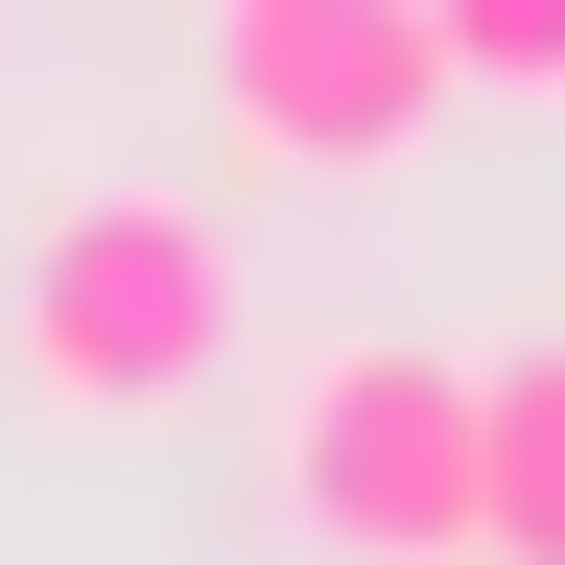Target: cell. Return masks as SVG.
<instances>
[{
  "label": "cell",
  "instance_id": "cell-2",
  "mask_svg": "<svg viewBox=\"0 0 565 565\" xmlns=\"http://www.w3.org/2000/svg\"><path fill=\"white\" fill-rule=\"evenodd\" d=\"M282 542L307 565H471V353L353 330L282 377Z\"/></svg>",
  "mask_w": 565,
  "mask_h": 565
},
{
  "label": "cell",
  "instance_id": "cell-1",
  "mask_svg": "<svg viewBox=\"0 0 565 565\" xmlns=\"http://www.w3.org/2000/svg\"><path fill=\"white\" fill-rule=\"evenodd\" d=\"M236 377V236L189 189H71L24 236V401L47 424H166Z\"/></svg>",
  "mask_w": 565,
  "mask_h": 565
},
{
  "label": "cell",
  "instance_id": "cell-3",
  "mask_svg": "<svg viewBox=\"0 0 565 565\" xmlns=\"http://www.w3.org/2000/svg\"><path fill=\"white\" fill-rule=\"evenodd\" d=\"M212 118L259 166H424L448 71H424V0H212Z\"/></svg>",
  "mask_w": 565,
  "mask_h": 565
},
{
  "label": "cell",
  "instance_id": "cell-5",
  "mask_svg": "<svg viewBox=\"0 0 565 565\" xmlns=\"http://www.w3.org/2000/svg\"><path fill=\"white\" fill-rule=\"evenodd\" d=\"M424 71H448V95L565 118V0H424Z\"/></svg>",
  "mask_w": 565,
  "mask_h": 565
},
{
  "label": "cell",
  "instance_id": "cell-4",
  "mask_svg": "<svg viewBox=\"0 0 565 565\" xmlns=\"http://www.w3.org/2000/svg\"><path fill=\"white\" fill-rule=\"evenodd\" d=\"M471 565H565V330L471 353Z\"/></svg>",
  "mask_w": 565,
  "mask_h": 565
}]
</instances>
